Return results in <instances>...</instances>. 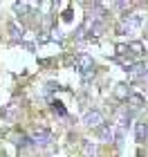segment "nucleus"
Returning <instances> with one entry per match:
<instances>
[{"label":"nucleus","mask_w":148,"mask_h":157,"mask_svg":"<svg viewBox=\"0 0 148 157\" xmlns=\"http://www.w3.org/2000/svg\"><path fill=\"white\" fill-rule=\"evenodd\" d=\"M85 121L88 126H101L103 124V117H101V112L99 110H90V112H85Z\"/></svg>","instance_id":"nucleus-2"},{"label":"nucleus","mask_w":148,"mask_h":157,"mask_svg":"<svg viewBox=\"0 0 148 157\" xmlns=\"http://www.w3.org/2000/svg\"><path fill=\"white\" fill-rule=\"evenodd\" d=\"M54 112H59L61 117H65V110L61 108V103H54Z\"/></svg>","instance_id":"nucleus-6"},{"label":"nucleus","mask_w":148,"mask_h":157,"mask_svg":"<svg viewBox=\"0 0 148 157\" xmlns=\"http://www.w3.org/2000/svg\"><path fill=\"white\" fill-rule=\"evenodd\" d=\"M123 25H126V29H128V32H137L139 27L144 25V13H132V16L126 18Z\"/></svg>","instance_id":"nucleus-1"},{"label":"nucleus","mask_w":148,"mask_h":157,"mask_svg":"<svg viewBox=\"0 0 148 157\" xmlns=\"http://www.w3.org/2000/svg\"><path fill=\"white\" fill-rule=\"evenodd\" d=\"M76 63H79V67H81V72H88V70H92V59L85 54H81L79 59H76Z\"/></svg>","instance_id":"nucleus-4"},{"label":"nucleus","mask_w":148,"mask_h":157,"mask_svg":"<svg viewBox=\"0 0 148 157\" xmlns=\"http://www.w3.org/2000/svg\"><path fill=\"white\" fill-rule=\"evenodd\" d=\"M32 139H34V144L45 146V144H49V141H52V135H49V130H36Z\"/></svg>","instance_id":"nucleus-3"},{"label":"nucleus","mask_w":148,"mask_h":157,"mask_svg":"<svg viewBox=\"0 0 148 157\" xmlns=\"http://www.w3.org/2000/svg\"><path fill=\"white\" fill-rule=\"evenodd\" d=\"M137 137H139V141H142L144 137H148V126L146 124H139L137 126Z\"/></svg>","instance_id":"nucleus-5"}]
</instances>
